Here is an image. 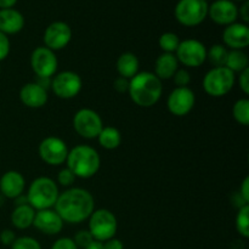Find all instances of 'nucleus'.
<instances>
[{
	"label": "nucleus",
	"instance_id": "nucleus-11",
	"mask_svg": "<svg viewBox=\"0 0 249 249\" xmlns=\"http://www.w3.org/2000/svg\"><path fill=\"white\" fill-rule=\"evenodd\" d=\"M39 156L49 165H61L68 156L67 143L57 136H48L39 145Z\"/></svg>",
	"mask_w": 249,
	"mask_h": 249
},
{
	"label": "nucleus",
	"instance_id": "nucleus-29",
	"mask_svg": "<svg viewBox=\"0 0 249 249\" xmlns=\"http://www.w3.org/2000/svg\"><path fill=\"white\" fill-rule=\"evenodd\" d=\"M158 44H160V48L162 49L164 53H174L177 51L178 46L180 44L179 36L175 33L172 32H165L158 39Z\"/></svg>",
	"mask_w": 249,
	"mask_h": 249
},
{
	"label": "nucleus",
	"instance_id": "nucleus-4",
	"mask_svg": "<svg viewBox=\"0 0 249 249\" xmlns=\"http://www.w3.org/2000/svg\"><path fill=\"white\" fill-rule=\"evenodd\" d=\"M58 187L53 179L46 177L36 178L29 185L27 201L34 211L51 209L58 198Z\"/></svg>",
	"mask_w": 249,
	"mask_h": 249
},
{
	"label": "nucleus",
	"instance_id": "nucleus-19",
	"mask_svg": "<svg viewBox=\"0 0 249 249\" xmlns=\"http://www.w3.org/2000/svg\"><path fill=\"white\" fill-rule=\"evenodd\" d=\"M19 99L29 108H40L48 102V91L36 82L28 83L19 90Z\"/></svg>",
	"mask_w": 249,
	"mask_h": 249
},
{
	"label": "nucleus",
	"instance_id": "nucleus-12",
	"mask_svg": "<svg viewBox=\"0 0 249 249\" xmlns=\"http://www.w3.org/2000/svg\"><path fill=\"white\" fill-rule=\"evenodd\" d=\"M58 61L55 51L46 46H39L34 49L31 55V67L36 77L51 78L57 71Z\"/></svg>",
	"mask_w": 249,
	"mask_h": 249
},
{
	"label": "nucleus",
	"instance_id": "nucleus-34",
	"mask_svg": "<svg viewBox=\"0 0 249 249\" xmlns=\"http://www.w3.org/2000/svg\"><path fill=\"white\" fill-rule=\"evenodd\" d=\"M50 249H79V248L75 246L73 238L62 237V238H58L57 241H55V243L51 246Z\"/></svg>",
	"mask_w": 249,
	"mask_h": 249
},
{
	"label": "nucleus",
	"instance_id": "nucleus-15",
	"mask_svg": "<svg viewBox=\"0 0 249 249\" xmlns=\"http://www.w3.org/2000/svg\"><path fill=\"white\" fill-rule=\"evenodd\" d=\"M208 16L220 26L235 23L238 17V7L232 0H215L208 7Z\"/></svg>",
	"mask_w": 249,
	"mask_h": 249
},
{
	"label": "nucleus",
	"instance_id": "nucleus-23",
	"mask_svg": "<svg viewBox=\"0 0 249 249\" xmlns=\"http://www.w3.org/2000/svg\"><path fill=\"white\" fill-rule=\"evenodd\" d=\"M139 58L133 53H124L117 60V71L119 77L131 79L135 74L139 73Z\"/></svg>",
	"mask_w": 249,
	"mask_h": 249
},
{
	"label": "nucleus",
	"instance_id": "nucleus-36",
	"mask_svg": "<svg viewBox=\"0 0 249 249\" xmlns=\"http://www.w3.org/2000/svg\"><path fill=\"white\" fill-rule=\"evenodd\" d=\"M16 240V235L12 230H9V229H5V230L1 231L0 233V242L4 246H10L11 247L12 243Z\"/></svg>",
	"mask_w": 249,
	"mask_h": 249
},
{
	"label": "nucleus",
	"instance_id": "nucleus-18",
	"mask_svg": "<svg viewBox=\"0 0 249 249\" xmlns=\"http://www.w3.org/2000/svg\"><path fill=\"white\" fill-rule=\"evenodd\" d=\"M26 181L23 175L16 170H9L0 178V194L5 198L15 199L23 195Z\"/></svg>",
	"mask_w": 249,
	"mask_h": 249
},
{
	"label": "nucleus",
	"instance_id": "nucleus-16",
	"mask_svg": "<svg viewBox=\"0 0 249 249\" xmlns=\"http://www.w3.org/2000/svg\"><path fill=\"white\" fill-rule=\"evenodd\" d=\"M33 226L45 235H57L63 228V220L53 209L36 211L34 216Z\"/></svg>",
	"mask_w": 249,
	"mask_h": 249
},
{
	"label": "nucleus",
	"instance_id": "nucleus-31",
	"mask_svg": "<svg viewBox=\"0 0 249 249\" xmlns=\"http://www.w3.org/2000/svg\"><path fill=\"white\" fill-rule=\"evenodd\" d=\"M73 241H74L75 246H77L78 248L84 249L85 247H88L92 241H94V238H92L91 233L89 232V230H80L75 233Z\"/></svg>",
	"mask_w": 249,
	"mask_h": 249
},
{
	"label": "nucleus",
	"instance_id": "nucleus-24",
	"mask_svg": "<svg viewBox=\"0 0 249 249\" xmlns=\"http://www.w3.org/2000/svg\"><path fill=\"white\" fill-rule=\"evenodd\" d=\"M99 143L106 150H116L122 142V135L114 126H104L97 136Z\"/></svg>",
	"mask_w": 249,
	"mask_h": 249
},
{
	"label": "nucleus",
	"instance_id": "nucleus-30",
	"mask_svg": "<svg viewBox=\"0 0 249 249\" xmlns=\"http://www.w3.org/2000/svg\"><path fill=\"white\" fill-rule=\"evenodd\" d=\"M11 249H41V246L36 238L22 236V237H16L15 242L11 245Z\"/></svg>",
	"mask_w": 249,
	"mask_h": 249
},
{
	"label": "nucleus",
	"instance_id": "nucleus-22",
	"mask_svg": "<svg viewBox=\"0 0 249 249\" xmlns=\"http://www.w3.org/2000/svg\"><path fill=\"white\" fill-rule=\"evenodd\" d=\"M34 216L36 211L28 203L16 206L11 214V223L18 230H24L33 225Z\"/></svg>",
	"mask_w": 249,
	"mask_h": 249
},
{
	"label": "nucleus",
	"instance_id": "nucleus-7",
	"mask_svg": "<svg viewBox=\"0 0 249 249\" xmlns=\"http://www.w3.org/2000/svg\"><path fill=\"white\" fill-rule=\"evenodd\" d=\"M118 223L117 218L108 209H97L89 216V232L99 242L113 238L116 236Z\"/></svg>",
	"mask_w": 249,
	"mask_h": 249
},
{
	"label": "nucleus",
	"instance_id": "nucleus-6",
	"mask_svg": "<svg viewBox=\"0 0 249 249\" xmlns=\"http://www.w3.org/2000/svg\"><path fill=\"white\" fill-rule=\"evenodd\" d=\"M208 7L206 0H179L174 9L175 18L182 26L196 27L207 18Z\"/></svg>",
	"mask_w": 249,
	"mask_h": 249
},
{
	"label": "nucleus",
	"instance_id": "nucleus-42",
	"mask_svg": "<svg viewBox=\"0 0 249 249\" xmlns=\"http://www.w3.org/2000/svg\"><path fill=\"white\" fill-rule=\"evenodd\" d=\"M36 84L40 85L41 88H44L45 90H48V88L51 87V78H44V77H38L36 79Z\"/></svg>",
	"mask_w": 249,
	"mask_h": 249
},
{
	"label": "nucleus",
	"instance_id": "nucleus-33",
	"mask_svg": "<svg viewBox=\"0 0 249 249\" xmlns=\"http://www.w3.org/2000/svg\"><path fill=\"white\" fill-rule=\"evenodd\" d=\"M75 175L73 174L72 170H70L68 168H65V169H61L60 173L57 175V181L58 184L62 185V186L68 187L71 186L72 184H74L75 181Z\"/></svg>",
	"mask_w": 249,
	"mask_h": 249
},
{
	"label": "nucleus",
	"instance_id": "nucleus-5",
	"mask_svg": "<svg viewBox=\"0 0 249 249\" xmlns=\"http://www.w3.org/2000/svg\"><path fill=\"white\" fill-rule=\"evenodd\" d=\"M235 73L226 67H213L203 78V89L209 96L221 97L232 90L235 85Z\"/></svg>",
	"mask_w": 249,
	"mask_h": 249
},
{
	"label": "nucleus",
	"instance_id": "nucleus-10",
	"mask_svg": "<svg viewBox=\"0 0 249 249\" xmlns=\"http://www.w3.org/2000/svg\"><path fill=\"white\" fill-rule=\"evenodd\" d=\"M83 87L82 78L72 71H65L51 79V89L60 99L70 100L77 96Z\"/></svg>",
	"mask_w": 249,
	"mask_h": 249
},
{
	"label": "nucleus",
	"instance_id": "nucleus-37",
	"mask_svg": "<svg viewBox=\"0 0 249 249\" xmlns=\"http://www.w3.org/2000/svg\"><path fill=\"white\" fill-rule=\"evenodd\" d=\"M113 88L116 89V91L118 92H128L129 89V79L123 77H118L113 83Z\"/></svg>",
	"mask_w": 249,
	"mask_h": 249
},
{
	"label": "nucleus",
	"instance_id": "nucleus-25",
	"mask_svg": "<svg viewBox=\"0 0 249 249\" xmlns=\"http://www.w3.org/2000/svg\"><path fill=\"white\" fill-rule=\"evenodd\" d=\"M249 60L247 53L242 50H229L225 67L233 73H241L247 70Z\"/></svg>",
	"mask_w": 249,
	"mask_h": 249
},
{
	"label": "nucleus",
	"instance_id": "nucleus-26",
	"mask_svg": "<svg viewBox=\"0 0 249 249\" xmlns=\"http://www.w3.org/2000/svg\"><path fill=\"white\" fill-rule=\"evenodd\" d=\"M229 50L226 46L220 44H214L209 50H207V60L213 65V67H225Z\"/></svg>",
	"mask_w": 249,
	"mask_h": 249
},
{
	"label": "nucleus",
	"instance_id": "nucleus-44",
	"mask_svg": "<svg viewBox=\"0 0 249 249\" xmlns=\"http://www.w3.org/2000/svg\"><path fill=\"white\" fill-rule=\"evenodd\" d=\"M84 249H104V243L94 240L89 246H88V247H85Z\"/></svg>",
	"mask_w": 249,
	"mask_h": 249
},
{
	"label": "nucleus",
	"instance_id": "nucleus-32",
	"mask_svg": "<svg viewBox=\"0 0 249 249\" xmlns=\"http://www.w3.org/2000/svg\"><path fill=\"white\" fill-rule=\"evenodd\" d=\"M174 78V83L177 85V88H185L189 87L190 82H191V75H190L189 71L181 68V70H178L175 72V74L173 75Z\"/></svg>",
	"mask_w": 249,
	"mask_h": 249
},
{
	"label": "nucleus",
	"instance_id": "nucleus-13",
	"mask_svg": "<svg viewBox=\"0 0 249 249\" xmlns=\"http://www.w3.org/2000/svg\"><path fill=\"white\" fill-rule=\"evenodd\" d=\"M196 104L195 92L189 87L175 88L167 99L168 111L177 117L189 114Z\"/></svg>",
	"mask_w": 249,
	"mask_h": 249
},
{
	"label": "nucleus",
	"instance_id": "nucleus-46",
	"mask_svg": "<svg viewBox=\"0 0 249 249\" xmlns=\"http://www.w3.org/2000/svg\"><path fill=\"white\" fill-rule=\"evenodd\" d=\"M0 73H1V67H0Z\"/></svg>",
	"mask_w": 249,
	"mask_h": 249
},
{
	"label": "nucleus",
	"instance_id": "nucleus-27",
	"mask_svg": "<svg viewBox=\"0 0 249 249\" xmlns=\"http://www.w3.org/2000/svg\"><path fill=\"white\" fill-rule=\"evenodd\" d=\"M236 230L243 238L249 237V204L238 208V213L236 215Z\"/></svg>",
	"mask_w": 249,
	"mask_h": 249
},
{
	"label": "nucleus",
	"instance_id": "nucleus-41",
	"mask_svg": "<svg viewBox=\"0 0 249 249\" xmlns=\"http://www.w3.org/2000/svg\"><path fill=\"white\" fill-rule=\"evenodd\" d=\"M238 15H240L241 18L243 19V22H245V23L249 22V1L248 0L243 1L242 6H241L240 10H238Z\"/></svg>",
	"mask_w": 249,
	"mask_h": 249
},
{
	"label": "nucleus",
	"instance_id": "nucleus-35",
	"mask_svg": "<svg viewBox=\"0 0 249 249\" xmlns=\"http://www.w3.org/2000/svg\"><path fill=\"white\" fill-rule=\"evenodd\" d=\"M10 48H11V45H10V40L7 36L0 32V62L9 56Z\"/></svg>",
	"mask_w": 249,
	"mask_h": 249
},
{
	"label": "nucleus",
	"instance_id": "nucleus-40",
	"mask_svg": "<svg viewBox=\"0 0 249 249\" xmlns=\"http://www.w3.org/2000/svg\"><path fill=\"white\" fill-rule=\"evenodd\" d=\"M238 194L242 196V198L245 199L247 203H249V178L246 177L245 180L242 181V185L240 187V192Z\"/></svg>",
	"mask_w": 249,
	"mask_h": 249
},
{
	"label": "nucleus",
	"instance_id": "nucleus-47",
	"mask_svg": "<svg viewBox=\"0 0 249 249\" xmlns=\"http://www.w3.org/2000/svg\"><path fill=\"white\" fill-rule=\"evenodd\" d=\"M206 1H207V0H206Z\"/></svg>",
	"mask_w": 249,
	"mask_h": 249
},
{
	"label": "nucleus",
	"instance_id": "nucleus-8",
	"mask_svg": "<svg viewBox=\"0 0 249 249\" xmlns=\"http://www.w3.org/2000/svg\"><path fill=\"white\" fill-rule=\"evenodd\" d=\"M73 128L84 139H96L104 128L101 117L90 108H82L73 117Z\"/></svg>",
	"mask_w": 249,
	"mask_h": 249
},
{
	"label": "nucleus",
	"instance_id": "nucleus-20",
	"mask_svg": "<svg viewBox=\"0 0 249 249\" xmlns=\"http://www.w3.org/2000/svg\"><path fill=\"white\" fill-rule=\"evenodd\" d=\"M24 27V17L18 10L1 9L0 10V32L6 36L16 34Z\"/></svg>",
	"mask_w": 249,
	"mask_h": 249
},
{
	"label": "nucleus",
	"instance_id": "nucleus-2",
	"mask_svg": "<svg viewBox=\"0 0 249 249\" xmlns=\"http://www.w3.org/2000/svg\"><path fill=\"white\" fill-rule=\"evenodd\" d=\"M129 96L140 107H152L162 96V80L155 73L139 72L129 79Z\"/></svg>",
	"mask_w": 249,
	"mask_h": 249
},
{
	"label": "nucleus",
	"instance_id": "nucleus-3",
	"mask_svg": "<svg viewBox=\"0 0 249 249\" xmlns=\"http://www.w3.org/2000/svg\"><path fill=\"white\" fill-rule=\"evenodd\" d=\"M67 168L72 170L75 178L89 179L94 177L100 169L101 158L94 147L88 145H78L68 151Z\"/></svg>",
	"mask_w": 249,
	"mask_h": 249
},
{
	"label": "nucleus",
	"instance_id": "nucleus-28",
	"mask_svg": "<svg viewBox=\"0 0 249 249\" xmlns=\"http://www.w3.org/2000/svg\"><path fill=\"white\" fill-rule=\"evenodd\" d=\"M232 114L236 122L242 125L249 124V100L240 99L235 102L232 107Z\"/></svg>",
	"mask_w": 249,
	"mask_h": 249
},
{
	"label": "nucleus",
	"instance_id": "nucleus-17",
	"mask_svg": "<svg viewBox=\"0 0 249 249\" xmlns=\"http://www.w3.org/2000/svg\"><path fill=\"white\" fill-rule=\"evenodd\" d=\"M223 40L231 50H243L249 45V28L246 23H231L223 32Z\"/></svg>",
	"mask_w": 249,
	"mask_h": 249
},
{
	"label": "nucleus",
	"instance_id": "nucleus-9",
	"mask_svg": "<svg viewBox=\"0 0 249 249\" xmlns=\"http://www.w3.org/2000/svg\"><path fill=\"white\" fill-rule=\"evenodd\" d=\"M175 57L186 67H199L207 60V48L197 39H185L180 41Z\"/></svg>",
	"mask_w": 249,
	"mask_h": 249
},
{
	"label": "nucleus",
	"instance_id": "nucleus-43",
	"mask_svg": "<svg viewBox=\"0 0 249 249\" xmlns=\"http://www.w3.org/2000/svg\"><path fill=\"white\" fill-rule=\"evenodd\" d=\"M17 0H0V10L1 9H11L16 5Z\"/></svg>",
	"mask_w": 249,
	"mask_h": 249
},
{
	"label": "nucleus",
	"instance_id": "nucleus-1",
	"mask_svg": "<svg viewBox=\"0 0 249 249\" xmlns=\"http://www.w3.org/2000/svg\"><path fill=\"white\" fill-rule=\"evenodd\" d=\"M94 197L89 191L80 187H72L58 195L55 211L63 223L79 224L89 219L94 212Z\"/></svg>",
	"mask_w": 249,
	"mask_h": 249
},
{
	"label": "nucleus",
	"instance_id": "nucleus-45",
	"mask_svg": "<svg viewBox=\"0 0 249 249\" xmlns=\"http://www.w3.org/2000/svg\"><path fill=\"white\" fill-rule=\"evenodd\" d=\"M235 1H246V0H235Z\"/></svg>",
	"mask_w": 249,
	"mask_h": 249
},
{
	"label": "nucleus",
	"instance_id": "nucleus-38",
	"mask_svg": "<svg viewBox=\"0 0 249 249\" xmlns=\"http://www.w3.org/2000/svg\"><path fill=\"white\" fill-rule=\"evenodd\" d=\"M240 88L246 95L249 94V68L240 73Z\"/></svg>",
	"mask_w": 249,
	"mask_h": 249
},
{
	"label": "nucleus",
	"instance_id": "nucleus-39",
	"mask_svg": "<svg viewBox=\"0 0 249 249\" xmlns=\"http://www.w3.org/2000/svg\"><path fill=\"white\" fill-rule=\"evenodd\" d=\"M102 243H104V249H124L123 242L116 237L109 238Z\"/></svg>",
	"mask_w": 249,
	"mask_h": 249
},
{
	"label": "nucleus",
	"instance_id": "nucleus-21",
	"mask_svg": "<svg viewBox=\"0 0 249 249\" xmlns=\"http://www.w3.org/2000/svg\"><path fill=\"white\" fill-rule=\"evenodd\" d=\"M179 70V61L174 53H162L158 56L155 63V74L160 80H167L173 78L175 72Z\"/></svg>",
	"mask_w": 249,
	"mask_h": 249
},
{
	"label": "nucleus",
	"instance_id": "nucleus-14",
	"mask_svg": "<svg viewBox=\"0 0 249 249\" xmlns=\"http://www.w3.org/2000/svg\"><path fill=\"white\" fill-rule=\"evenodd\" d=\"M44 43L53 51L62 50L72 39V29L66 22L56 21L49 24L44 32Z\"/></svg>",
	"mask_w": 249,
	"mask_h": 249
}]
</instances>
